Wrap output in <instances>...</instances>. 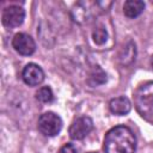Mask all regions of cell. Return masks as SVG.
<instances>
[{"label": "cell", "mask_w": 153, "mask_h": 153, "mask_svg": "<svg viewBox=\"0 0 153 153\" xmlns=\"http://www.w3.org/2000/svg\"><path fill=\"white\" fill-rule=\"evenodd\" d=\"M135 149L136 137L130 128L126 126H117L105 134V153H134Z\"/></svg>", "instance_id": "obj_1"}, {"label": "cell", "mask_w": 153, "mask_h": 153, "mask_svg": "<svg viewBox=\"0 0 153 153\" xmlns=\"http://www.w3.org/2000/svg\"><path fill=\"white\" fill-rule=\"evenodd\" d=\"M134 104L140 116L153 124V81H147L136 88Z\"/></svg>", "instance_id": "obj_2"}, {"label": "cell", "mask_w": 153, "mask_h": 153, "mask_svg": "<svg viewBox=\"0 0 153 153\" xmlns=\"http://www.w3.org/2000/svg\"><path fill=\"white\" fill-rule=\"evenodd\" d=\"M38 130L45 136H55L62 129V120L59 115L51 111L43 112L37 121Z\"/></svg>", "instance_id": "obj_3"}, {"label": "cell", "mask_w": 153, "mask_h": 153, "mask_svg": "<svg viewBox=\"0 0 153 153\" xmlns=\"http://www.w3.org/2000/svg\"><path fill=\"white\" fill-rule=\"evenodd\" d=\"M93 129V122L88 116L76 117L69 126L68 134L73 140H82L85 139L91 130Z\"/></svg>", "instance_id": "obj_4"}, {"label": "cell", "mask_w": 153, "mask_h": 153, "mask_svg": "<svg viewBox=\"0 0 153 153\" xmlns=\"http://www.w3.org/2000/svg\"><path fill=\"white\" fill-rule=\"evenodd\" d=\"M25 18V11L23 7L17 5H11L4 8L1 14V22L5 27L13 29L23 24Z\"/></svg>", "instance_id": "obj_5"}, {"label": "cell", "mask_w": 153, "mask_h": 153, "mask_svg": "<svg viewBox=\"0 0 153 153\" xmlns=\"http://www.w3.org/2000/svg\"><path fill=\"white\" fill-rule=\"evenodd\" d=\"M12 47L13 49L23 56H30L36 50V43L33 38L24 32H18L12 38Z\"/></svg>", "instance_id": "obj_6"}, {"label": "cell", "mask_w": 153, "mask_h": 153, "mask_svg": "<svg viewBox=\"0 0 153 153\" xmlns=\"http://www.w3.org/2000/svg\"><path fill=\"white\" fill-rule=\"evenodd\" d=\"M23 81L29 86H38L44 81V72L36 63H27L22 72Z\"/></svg>", "instance_id": "obj_7"}, {"label": "cell", "mask_w": 153, "mask_h": 153, "mask_svg": "<svg viewBox=\"0 0 153 153\" xmlns=\"http://www.w3.org/2000/svg\"><path fill=\"white\" fill-rule=\"evenodd\" d=\"M92 5L91 2H78L74 5V7L71 11V16L73 18L74 22H76L78 24H87L92 20L93 16H94V11L92 10Z\"/></svg>", "instance_id": "obj_8"}, {"label": "cell", "mask_w": 153, "mask_h": 153, "mask_svg": "<svg viewBox=\"0 0 153 153\" xmlns=\"http://www.w3.org/2000/svg\"><path fill=\"white\" fill-rule=\"evenodd\" d=\"M109 109L114 115H118V116H123L127 115L130 109H131V103L130 100L124 97V96H120L116 98H112L109 102Z\"/></svg>", "instance_id": "obj_9"}, {"label": "cell", "mask_w": 153, "mask_h": 153, "mask_svg": "<svg viewBox=\"0 0 153 153\" xmlns=\"http://www.w3.org/2000/svg\"><path fill=\"white\" fill-rule=\"evenodd\" d=\"M108 80V75L105 73V71L98 66V65H93L90 71H88V74H87V79H86V82L91 86V87H97V86H100L103 84H105Z\"/></svg>", "instance_id": "obj_10"}, {"label": "cell", "mask_w": 153, "mask_h": 153, "mask_svg": "<svg viewBox=\"0 0 153 153\" xmlns=\"http://www.w3.org/2000/svg\"><path fill=\"white\" fill-rule=\"evenodd\" d=\"M135 56H136V47L135 43L133 41H128L123 48L120 51L118 55V60L121 62V65L123 66H130L134 61H135Z\"/></svg>", "instance_id": "obj_11"}, {"label": "cell", "mask_w": 153, "mask_h": 153, "mask_svg": "<svg viewBox=\"0 0 153 153\" xmlns=\"http://www.w3.org/2000/svg\"><path fill=\"white\" fill-rule=\"evenodd\" d=\"M145 10V2L141 0H127L123 4V13L126 17L133 19L139 17Z\"/></svg>", "instance_id": "obj_12"}, {"label": "cell", "mask_w": 153, "mask_h": 153, "mask_svg": "<svg viewBox=\"0 0 153 153\" xmlns=\"http://www.w3.org/2000/svg\"><path fill=\"white\" fill-rule=\"evenodd\" d=\"M91 38H92V41L96 45L102 47L108 42L109 32H108L106 27L103 24H96L94 27L91 31Z\"/></svg>", "instance_id": "obj_13"}, {"label": "cell", "mask_w": 153, "mask_h": 153, "mask_svg": "<svg viewBox=\"0 0 153 153\" xmlns=\"http://www.w3.org/2000/svg\"><path fill=\"white\" fill-rule=\"evenodd\" d=\"M36 99L41 103H51L54 100V93L49 86H42L36 92Z\"/></svg>", "instance_id": "obj_14"}, {"label": "cell", "mask_w": 153, "mask_h": 153, "mask_svg": "<svg viewBox=\"0 0 153 153\" xmlns=\"http://www.w3.org/2000/svg\"><path fill=\"white\" fill-rule=\"evenodd\" d=\"M57 153H76V148L74 145L72 143H65L59 151Z\"/></svg>", "instance_id": "obj_15"}, {"label": "cell", "mask_w": 153, "mask_h": 153, "mask_svg": "<svg viewBox=\"0 0 153 153\" xmlns=\"http://www.w3.org/2000/svg\"><path fill=\"white\" fill-rule=\"evenodd\" d=\"M149 62H151V67L153 68V55L151 56V61H149Z\"/></svg>", "instance_id": "obj_16"}, {"label": "cell", "mask_w": 153, "mask_h": 153, "mask_svg": "<svg viewBox=\"0 0 153 153\" xmlns=\"http://www.w3.org/2000/svg\"><path fill=\"white\" fill-rule=\"evenodd\" d=\"M90 153H94V152H90Z\"/></svg>", "instance_id": "obj_17"}]
</instances>
